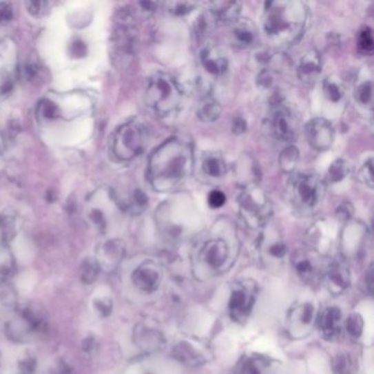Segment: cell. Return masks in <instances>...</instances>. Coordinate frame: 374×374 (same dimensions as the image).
Here are the masks:
<instances>
[{"mask_svg": "<svg viewBox=\"0 0 374 374\" xmlns=\"http://www.w3.org/2000/svg\"><path fill=\"white\" fill-rule=\"evenodd\" d=\"M242 5L237 1H223V3H214L210 12L213 18L222 23H234L240 19Z\"/></svg>", "mask_w": 374, "mask_h": 374, "instance_id": "obj_21", "label": "cell"}, {"mask_svg": "<svg viewBox=\"0 0 374 374\" xmlns=\"http://www.w3.org/2000/svg\"><path fill=\"white\" fill-rule=\"evenodd\" d=\"M200 63L205 73L220 79L229 70V59L227 54L218 46L209 44L200 51Z\"/></svg>", "mask_w": 374, "mask_h": 374, "instance_id": "obj_9", "label": "cell"}, {"mask_svg": "<svg viewBox=\"0 0 374 374\" xmlns=\"http://www.w3.org/2000/svg\"><path fill=\"white\" fill-rule=\"evenodd\" d=\"M229 249L225 240L221 238L205 242L201 249V258L211 269H220L229 258Z\"/></svg>", "mask_w": 374, "mask_h": 374, "instance_id": "obj_15", "label": "cell"}, {"mask_svg": "<svg viewBox=\"0 0 374 374\" xmlns=\"http://www.w3.org/2000/svg\"><path fill=\"white\" fill-rule=\"evenodd\" d=\"M307 140L313 149L318 152L329 151L335 140L333 124L324 118H312L305 127Z\"/></svg>", "mask_w": 374, "mask_h": 374, "instance_id": "obj_8", "label": "cell"}, {"mask_svg": "<svg viewBox=\"0 0 374 374\" xmlns=\"http://www.w3.org/2000/svg\"><path fill=\"white\" fill-rule=\"evenodd\" d=\"M325 183L318 176L296 175L289 183V198L294 209L311 214L320 207L325 197Z\"/></svg>", "mask_w": 374, "mask_h": 374, "instance_id": "obj_4", "label": "cell"}, {"mask_svg": "<svg viewBox=\"0 0 374 374\" xmlns=\"http://www.w3.org/2000/svg\"><path fill=\"white\" fill-rule=\"evenodd\" d=\"M272 132L278 140L292 142L296 136V121L293 114L284 107H278L271 118Z\"/></svg>", "mask_w": 374, "mask_h": 374, "instance_id": "obj_10", "label": "cell"}, {"mask_svg": "<svg viewBox=\"0 0 374 374\" xmlns=\"http://www.w3.org/2000/svg\"><path fill=\"white\" fill-rule=\"evenodd\" d=\"M315 315V309L311 303L294 305L288 315V329L294 337H300V333L311 331Z\"/></svg>", "mask_w": 374, "mask_h": 374, "instance_id": "obj_11", "label": "cell"}, {"mask_svg": "<svg viewBox=\"0 0 374 374\" xmlns=\"http://www.w3.org/2000/svg\"><path fill=\"white\" fill-rule=\"evenodd\" d=\"M256 296L257 286L253 281L244 280L235 283L229 303L231 320L237 323L245 322L251 315Z\"/></svg>", "mask_w": 374, "mask_h": 374, "instance_id": "obj_7", "label": "cell"}, {"mask_svg": "<svg viewBox=\"0 0 374 374\" xmlns=\"http://www.w3.org/2000/svg\"><path fill=\"white\" fill-rule=\"evenodd\" d=\"M221 103H218L216 98L211 96L210 92H205L200 98L197 105L198 118L205 123H213L218 121L221 116Z\"/></svg>", "mask_w": 374, "mask_h": 374, "instance_id": "obj_20", "label": "cell"}, {"mask_svg": "<svg viewBox=\"0 0 374 374\" xmlns=\"http://www.w3.org/2000/svg\"><path fill=\"white\" fill-rule=\"evenodd\" d=\"M340 322H342V311L340 307H327L323 312L320 313L318 318V326L324 337L327 340H334L340 336Z\"/></svg>", "mask_w": 374, "mask_h": 374, "instance_id": "obj_17", "label": "cell"}, {"mask_svg": "<svg viewBox=\"0 0 374 374\" xmlns=\"http://www.w3.org/2000/svg\"><path fill=\"white\" fill-rule=\"evenodd\" d=\"M227 203V196L220 190H212L207 196V205L211 209H220Z\"/></svg>", "mask_w": 374, "mask_h": 374, "instance_id": "obj_39", "label": "cell"}, {"mask_svg": "<svg viewBox=\"0 0 374 374\" xmlns=\"http://www.w3.org/2000/svg\"><path fill=\"white\" fill-rule=\"evenodd\" d=\"M300 162V152L295 146L290 145L284 148L279 156V166L284 174L295 172Z\"/></svg>", "mask_w": 374, "mask_h": 374, "instance_id": "obj_25", "label": "cell"}, {"mask_svg": "<svg viewBox=\"0 0 374 374\" xmlns=\"http://www.w3.org/2000/svg\"><path fill=\"white\" fill-rule=\"evenodd\" d=\"M94 310L101 318H108L112 312V301L110 299H96L94 301Z\"/></svg>", "mask_w": 374, "mask_h": 374, "instance_id": "obj_40", "label": "cell"}, {"mask_svg": "<svg viewBox=\"0 0 374 374\" xmlns=\"http://www.w3.org/2000/svg\"><path fill=\"white\" fill-rule=\"evenodd\" d=\"M322 59L315 50L307 51L300 59L298 65V77L307 86H313L322 74Z\"/></svg>", "mask_w": 374, "mask_h": 374, "instance_id": "obj_12", "label": "cell"}, {"mask_svg": "<svg viewBox=\"0 0 374 374\" xmlns=\"http://www.w3.org/2000/svg\"><path fill=\"white\" fill-rule=\"evenodd\" d=\"M349 172L350 167L347 160H345L344 158L336 159V160L329 166V173H327L329 180L331 181V183H340V181L344 180V179L347 177Z\"/></svg>", "mask_w": 374, "mask_h": 374, "instance_id": "obj_29", "label": "cell"}, {"mask_svg": "<svg viewBox=\"0 0 374 374\" xmlns=\"http://www.w3.org/2000/svg\"><path fill=\"white\" fill-rule=\"evenodd\" d=\"M133 340L135 345L146 353H157L166 345L164 335L160 331L144 325L135 327Z\"/></svg>", "mask_w": 374, "mask_h": 374, "instance_id": "obj_14", "label": "cell"}, {"mask_svg": "<svg viewBox=\"0 0 374 374\" xmlns=\"http://www.w3.org/2000/svg\"><path fill=\"white\" fill-rule=\"evenodd\" d=\"M86 52V46L84 43H81V41H77L73 44V53L77 54V56H81V53Z\"/></svg>", "mask_w": 374, "mask_h": 374, "instance_id": "obj_50", "label": "cell"}, {"mask_svg": "<svg viewBox=\"0 0 374 374\" xmlns=\"http://www.w3.org/2000/svg\"><path fill=\"white\" fill-rule=\"evenodd\" d=\"M326 284L333 293H342L349 287L350 272L342 261H334L326 273Z\"/></svg>", "mask_w": 374, "mask_h": 374, "instance_id": "obj_16", "label": "cell"}, {"mask_svg": "<svg viewBox=\"0 0 374 374\" xmlns=\"http://www.w3.org/2000/svg\"><path fill=\"white\" fill-rule=\"evenodd\" d=\"M96 345H97V342L92 337H87L86 340L83 342V350L86 353H90L92 350L94 349Z\"/></svg>", "mask_w": 374, "mask_h": 374, "instance_id": "obj_49", "label": "cell"}, {"mask_svg": "<svg viewBox=\"0 0 374 374\" xmlns=\"http://www.w3.org/2000/svg\"><path fill=\"white\" fill-rule=\"evenodd\" d=\"M364 318L358 313H353L350 314L346 322V329L349 333L350 336L353 338H358L364 331Z\"/></svg>", "mask_w": 374, "mask_h": 374, "instance_id": "obj_34", "label": "cell"}, {"mask_svg": "<svg viewBox=\"0 0 374 374\" xmlns=\"http://www.w3.org/2000/svg\"><path fill=\"white\" fill-rule=\"evenodd\" d=\"M174 358L177 359L179 362L187 364V366H202L207 362L205 355L196 349L190 342L187 340L176 344L175 347L172 350Z\"/></svg>", "mask_w": 374, "mask_h": 374, "instance_id": "obj_19", "label": "cell"}, {"mask_svg": "<svg viewBox=\"0 0 374 374\" xmlns=\"http://www.w3.org/2000/svg\"><path fill=\"white\" fill-rule=\"evenodd\" d=\"M246 129H247V123H246L245 120L240 118V116L235 118L234 121H233V125H231L233 133L237 135L242 134V133L246 132Z\"/></svg>", "mask_w": 374, "mask_h": 374, "instance_id": "obj_44", "label": "cell"}, {"mask_svg": "<svg viewBox=\"0 0 374 374\" xmlns=\"http://www.w3.org/2000/svg\"><path fill=\"white\" fill-rule=\"evenodd\" d=\"M359 178L366 186L370 189L373 188V159L369 158L364 162L359 170Z\"/></svg>", "mask_w": 374, "mask_h": 374, "instance_id": "obj_35", "label": "cell"}, {"mask_svg": "<svg viewBox=\"0 0 374 374\" xmlns=\"http://www.w3.org/2000/svg\"><path fill=\"white\" fill-rule=\"evenodd\" d=\"M100 271L99 261L87 258L81 266V279L85 284H92L97 279Z\"/></svg>", "mask_w": 374, "mask_h": 374, "instance_id": "obj_28", "label": "cell"}, {"mask_svg": "<svg viewBox=\"0 0 374 374\" xmlns=\"http://www.w3.org/2000/svg\"><path fill=\"white\" fill-rule=\"evenodd\" d=\"M194 7H196V3H186V1H179V3H170V11L173 14H177V16H183V14H187L190 12V11L194 10Z\"/></svg>", "mask_w": 374, "mask_h": 374, "instance_id": "obj_41", "label": "cell"}, {"mask_svg": "<svg viewBox=\"0 0 374 374\" xmlns=\"http://www.w3.org/2000/svg\"><path fill=\"white\" fill-rule=\"evenodd\" d=\"M0 302L5 307H12L16 305V293L6 282H0Z\"/></svg>", "mask_w": 374, "mask_h": 374, "instance_id": "obj_36", "label": "cell"}, {"mask_svg": "<svg viewBox=\"0 0 374 374\" xmlns=\"http://www.w3.org/2000/svg\"><path fill=\"white\" fill-rule=\"evenodd\" d=\"M124 248L116 240L107 242L103 248V258L108 259V262L116 264L123 257Z\"/></svg>", "mask_w": 374, "mask_h": 374, "instance_id": "obj_31", "label": "cell"}, {"mask_svg": "<svg viewBox=\"0 0 374 374\" xmlns=\"http://www.w3.org/2000/svg\"><path fill=\"white\" fill-rule=\"evenodd\" d=\"M37 368V360L33 357H27L20 361L19 370L21 374H32Z\"/></svg>", "mask_w": 374, "mask_h": 374, "instance_id": "obj_42", "label": "cell"}, {"mask_svg": "<svg viewBox=\"0 0 374 374\" xmlns=\"http://www.w3.org/2000/svg\"><path fill=\"white\" fill-rule=\"evenodd\" d=\"M145 143L146 133L143 125L140 122H127L116 129L112 151L116 158L129 162L143 152Z\"/></svg>", "mask_w": 374, "mask_h": 374, "instance_id": "obj_6", "label": "cell"}, {"mask_svg": "<svg viewBox=\"0 0 374 374\" xmlns=\"http://www.w3.org/2000/svg\"><path fill=\"white\" fill-rule=\"evenodd\" d=\"M146 103L155 114L169 116L180 110L183 90L177 79L169 74L157 73L148 81Z\"/></svg>", "mask_w": 374, "mask_h": 374, "instance_id": "obj_3", "label": "cell"}, {"mask_svg": "<svg viewBox=\"0 0 374 374\" xmlns=\"http://www.w3.org/2000/svg\"><path fill=\"white\" fill-rule=\"evenodd\" d=\"M353 362L348 355H338L334 360V371L336 374H349Z\"/></svg>", "mask_w": 374, "mask_h": 374, "instance_id": "obj_37", "label": "cell"}, {"mask_svg": "<svg viewBox=\"0 0 374 374\" xmlns=\"http://www.w3.org/2000/svg\"><path fill=\"white\" fill-rule=\"evenodd\" d=\"M355 100L357 103L364 107H370L371 108L372 101H373V85L371 81H366L362 84L359 85L355 89Z\"/></svg>", "mask_w": 374, "mask_h": 374, "instance_id": "obj_30", "label": "cell"}, {"mask_svg": "<svg viewBox=\"0 0 374 374\" xmlns=\"http://www.w3.org/2000/svg\"><path fill=\"white\" fill-rule=\"evenodd\" d=\"M132 281L136 288L145 293H153L159 288L162 275L153 262L141 264L132 273Z\"/></svg>", "mask_w": 374, "mask_h": 374, "instance_id": "obj_13", "label": "cell"}, {"mask_svg": "<svg viewBox=\"0 0 374 374\" xmlns=\"http://www.w3.org/2000/svg\"><path fill=\"white\" fill-rule=\"evenodd\" d=\"M357 43H358L359 51L361 53L366 55H371L373 53V37H372V30L370 28L366 27L361 30Z\"/></svg>", "mask_w": 374, "mask_h": 374, "instance_id": "obj_33", "label": "cell"}, {"mask_svg": "<svg viewBox=\"0 0 374 374\" xmlns=\"http://www.w3.org/2000/svg\"><path fill=\"white\" fill-rule=\"evenodd\" d=\"M293 264L298 273L302 278H304L305 280H311L313 276L315 275L314 264L311 260V257L307 253L302 251V253H298L296 255L294 253Z\"/></svg>", "mask_w": 374, "mask_h": 374, "instance_id": "obj_26", "label": "cell"}, {"mask_svg": "<svg viewBox=\"0 0 374 374\" xmlns=\"http://www.w3.org/2000/svg\"><path fill=\"white\" fill-rule=\"evenodd\" d=\"M147 203L148 199L146 194L142 190H135L132 197L129 198V201L127 202V209L129 212L138 214L145 210Z\"/></svg>", "mask_w": 374, "mask_h": 374, "instance_id": "obj_32", "label": "cell"}, {"mask_svg": "<svg viewBox=\"0 0 374 374\" xmlns=\"http://www.w3.org/2000/svg\"><path fill=\"white\" fill-rule=\"evenodd\" d=\"M194 165L192 144L180 138H169L149 157L148 180L156 191H172L191 175Z\"/></svg>", "mask_w": 374, "mask_h": 374, "instance_id": "obj_1", "label": "cell"}, {"mask_svg": "<svg viewBox=\"0 0 374 374\" xmlns=\"http://www.w3.org/2000/svg\"><path fill=\"white\" fill-rule=\"evenodd\" d=\"M231 35L236 45H240V48H251L256 43L258 33L253 22L247 19H238L233 23Z\"/></svg>", "mask_w": 374, "mask_h": 374, "instance_id": "obj_18", "label": "cell"}, {"mask_svg": "<svg viewBox=\"0 0 374 374\" xmlns=\"http://www.w3.org/2000/svg\"><path fill=\"white\" fill-rule=\"evenodd\" d=\"M338 216L342 220H349L353 216V207L349 203H342L340 207H338Z\"/></svg>", "mask_w": 374, "mask_h": 374, "instance_id": "obj_46", "label": "cell"}, {"mask_svg": "<svg viewBox=\"0 0 374 374\" xmlns=\"http://www.w3.org/2000/svg\"><path fill=\"white\" fill-rule=\"evenodd\" d=\"M39 114L44 118H55L59 116V111L55 103L49 100H43L39 105Z\"/></svg>", "mask_w": 374, "mask_h": 374, "instance_id": "obj_38", "label": "cell"}, {"mask_svg": "<svg viewBox=\"0 0 374 374\" xmlns=\"http://www.w3.org/2000/svg\"><path fill=\"white\" fill-rule=\"evenodd\" d=\"M22 322L30 331L41 333L46 329V320L43 313L33 307H25L21 310Z\"/></svg>", "mask_w": 374, "mask_h": 374, "instance_id": "obj_23", "label": "cell"}, {"mask_svg": "<svg viewBox=\"0 0 374 374\" xmlns=\"http://www.w3.org/2000/svg\"><path fill=\"white\" fill-rule=\"evenodd\" d=\"M309 7L300 0H277L264 3V31L278 46L298 43L309 21Z\"/></svg>", "mask_w": 374, "mask_h": 374, "instance_id": "obj_2", "label": "cell"}, {"mask_svg": "<svg viewBox=\"0 0 374 374\" xmlns=\"http://www.w3.org/2000/svg\"><path fill=\"white\" fill-rule=\"evenodd\" d=\"M323 90L325 97L331 101V103H338L342 100L344 92H345V86L342 79L338 76H329L324 81Z\"/></svg>", "mask_w": 374, "mask_h": 374, "instance_id": "obj_24", "label": "cell"}, {"mask_svg": "<svg viewBox=\"0 0 374 374\" xmlns=\"http://www.w3.org/2000/svg\"><path fill=\"white\" fill-rule=\"evenodd\" d=\"M12 7L7 3H0V22H8L12 19Z\"/></svg>", "mask_w": 374, "mask_h": 374, "instance_id": "obj_43", "label": "cell"}, {"mask_svg": "<svg viewBox=\"0 0 374 374\" xmlns=\"http://www.w3.org/2000/svg\"><path fill=\"white\" fill-rule=\"evenodd\" d=\"M44 6H45V3H42V1H29V3H27L28 10L34 16L40 14L41 11L43 10Z\"/></svg>", "mask_w": 374, "mask_h": 374, "instance_id": "obj_47", "label": "cell"}, {"mask_svg": "<svg viewBox=\"0 0 374 374\" xmlns=\"http://www.w3.org/2000/svg\"><path fill=\"white\" fill-rule=\"evenodd\" d=\"M366 286L368 292L372 294V292H373V269H372V266L370 267L369 270L366 273Z\"/></svg>", "mask_w": 374, "mask_h": 374, "instance_id": "obj_48", "label": "cell"}, {"mask_svg": "<svg viewBox=\"0 0 374 374\" xmlns=\"http://www.w3.org/2000/svg\"><path fill=\"white\" fill-rule=\"evenodd\" d=\"M269 253L276 258H282L287 253L286 245L281 242H277L270 246Z\"/></svg>", "mask_w": 374, "mask_h": 374, "instance_id": "obj_45", "label": "cell"}, {"mask_svg": "<svg viewBox=\"0 0 374 374\" xmlns=\"http://www.w3.org/2000/svg\"><path fill=\"white\" fill-rule=\"evenodd\" d=\"M202 170L211 178H222L227 172V165L221 154L207 153L202 160Z\"/></svg>", "mask_w": 374, "mask_h": 374, "instance_id": "obj_22", "label": "cell"}, {"mask_svg": "<svg viewBox=\"0 0 374 374\" xmlns=\"http://www.w3.org/2000/svg\"><path fill=\"white\" fill-rule=\"evenodd\" d=\"M240 374H272L268 362L262 358H249L242 362Z\"/></svg>", "mask_w": 374, "mask_h": 374, "instance_id": "obj_27", "label": "cell"}, {"mask_svg": "<svg viewBox=\"0 0 374 374\" xmlns=\"http://www.w3.org/2000/svg\"><path fill=\"white\" fill-rule=\"evenodd\" d=\"M240 214L249 229L264 227L272 214V205L266 192L257 185H248L238 197Z\"/></svg>", "mask_w": 374, "mask_h": 374, "instance_id": "obj_5", "label": "cell"}]
</instances>
